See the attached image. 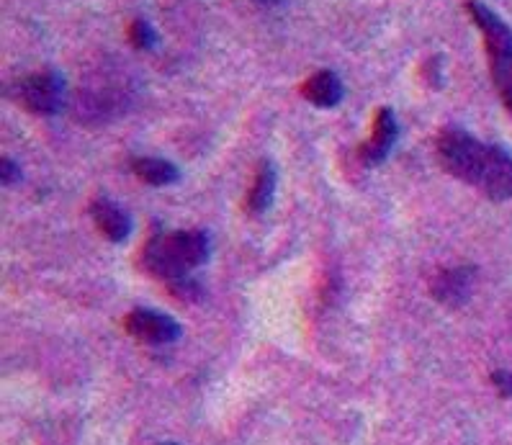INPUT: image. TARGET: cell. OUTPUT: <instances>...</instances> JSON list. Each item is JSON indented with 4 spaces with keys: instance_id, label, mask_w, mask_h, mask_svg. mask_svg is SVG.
Listing matches in <instances>:
<instances>
[{
    "instance_id": "obj_1",
    "label": "cell",
    "mask_w": 512,
    "mask_h": 445,
    "mask_svg": "<svg viewBox=\"0 0 512 445\" xmlns=\"http://www.w3.org/2000/svg\"><path fill=\"white\" fill-rule=\"evenodd\" d=\"M440 168L487 199L512 201V155L502 145L482 142L461 127H446L435 139Z\"/></svg>"
},
{
    "instance_id": "obj_2",
    "label": "cell",
    "mask_w": 512,
    "mask_h": 445,
    "mask_svg": "<svg viewBox=\"0 0 512 445\" xmlns=\"http://www.w3.org/2000/svg\"><path fill=\"white\" fill-rule=\"evenodd\" d=\"M211 255V240L201 229L157 232L142 247V268L168 286L186 281L188 273L201 268Z\"/></svg>"
},
{
    "instance_id": "obj_3",
    "label": "cell",
    "mask_w": 512,
    "mask_h": 445,
    "mask_svg": "<svg viewBox=\"0 0 512 445\" xmlns=\"http://www.w3.org/2000/svg\"><path fill=\"white\" fill-rule=\"evenodd\" d=\"M466 13L482 31L494 91L512 114V29L482 0H466Z\"/></svg>"
},
{
    "instance_id": "obj_4",
    "label": "cell",
    "mask_w": 512,
    "mask_h": 445,
    "mask_svg": "<svg viewBox=\"0 0 512 445\" xmlns=\"http://www.w3.org/2000/svg\"><path fill=\"white\" fill-rule=\"evenodd\" d=\"M13 98L34 116H57L67 103V85L57 70H39L16 83Z\"/></svg>"
},
{
    "instance_id": "obj_5",
    "label": "cell",
    "mask_w": 512,
    "mask_h": 445,
    "mask_svg": "<svg viewBox=\"0 0 512 445\" xmlns=\"http://www.w3.org/2000/svg\"><path fill=\"white\" fill-rule=\"evenodd\" d=\"M124 330L145 345H173L181 337V325L155 309H132L124 317Z\"/></svg>"
},
{
    "instance_id": "obj_6",
    "label": "cell",
    "mask_w": 512,
    "mask_h": 445,
    "mask_svg": "<svg viewBox=\"0 0 512 445\" xmlns=\"http://www.w3.org/2000/svg\"><path fill=\"white\" fill-rule=\"evenodd\" d=\"M476 281V268L474 265H451V268H440L435 273L430 291L443 307L458 309L464 307L466 301L471 299Z\"/></svg>"
},
{
    "instance_id": "obj_7",
    "label": "cell",
    "mask_w": 512,
    "mask_h": 445,
    "mask_svg": "<svg viewBox=\"0 0 512 445\" xmlns=\"http://www.w3.org/2000/svg\"><path fill=\"white\" fill-rule=\"evenodd\" d=\"M127 91L116 85H96L91 91H80L78 96V116L88 121H109L127 109Z\"/></svg>"
},
{
    "instance_id": "obj_8",
    "label": "cell",
    "mask_w": 512,
    "mask_h": 445,
    "mask_svg": "<svg viewBox=\"0 0 512 445\" xmlns=\"http://www.w3.org/2000/svg\"><path fill=\"white\" fill-rule=\"evenodd\" d=\"M399 139V124L397 116H394L392 109H379L374 116V127H371V137L366 139L358 150V157H361L366 165H381L386 157L392 155L394 145Z\"/></svg>"
},
{
    "instance_id": "obj_9",
    "label": "cell",
    "mask_w": 512,
    "mask_h": 445,
    "mask_svg": "<svg viewBox=\"0 0 512 445\" xmlns=\"http://www.w3.org/2000/svg\"><path fill=\"white\" fill-rule=\"evenodd\" d=\"M91 219L103 237L114 245L127 242L132 235V217L119 204L109 199H98L91 204Z\"/></svg>"
},
{
    "instance_id": "obj_10",
    "label": "cell",
    "mask_w": 512,
    "mask_h": 445,
    "mask_svg": "<svg viewBox=\"0 0 512 445\" xmlns=\"http://www.w3.org/2000/svg\"><path fill=\"white\" fill-rule=\"evenodd\" d=\"M276 183V165H273L271 160H263V163L258 165V170H255L253 183L247 188L245 214H250V217H263V214L273 206V199H276Z\"/></svg>"
},
{
    "instance_id": "obj_11",
    "label": "cell",
    "mask_w": 512,
    "mask_h": 445,
    "mask_svg": "<svg viewBox=\"0 0 512 445\" xmlns=\"http://www.w3.org/2000/svg\"><path fill=\"white\" fill-rule=\"evenodd\" d=\"M302 96L317 109H335L345 98V85L338 73L320 70L302 83Z\"/></svg>"
},
{
    "instance_id": "obj_12",
    "label": "cell",
    "mask_w": 512,
    "mask_h": 445,
    "mask_svg": "<svg viewBox=\"0 0 512 445\" xmlns=\"http://www.w3.org/2000/svg\"><path fill=\"white\" fill-rule=\"evenodd\" d=\"M132 170L139 181L155 188L175 186V183L181 181L178 165H173L170 160H163V157H134Z\"/></svg>"
},
{
    "instance_id": "obj_13",
    "label": "cell",
    "mask_w": 512,
    "mask_h": 445,
    "mask_svg": "<svg viewBox=\"0 0 512 445\" xmlns=\"http://www.w3.org/2000/svg\"><path fill=\"white\" fill-rule=\"evenodd\" d=\"M127 37L132 47L142 49V52H150V49L157 47V31L145 19H134L127 29Z\"/></svg>"
},
{
    "instance_id": "obj_14",
    "label": "cell",
    "mask_w": 512,
    "mask_h": 445,
    "mask_svg": "<svg viewBox=\"0 0 512 445\" xmlns=\"http://www.w3.org/2000/svg\"><path fill=\"white\" fill-rule=\"evenodd\" d=\"M0 178H3V186H16V183L24 178L21 168L13 163L11 157H3V168H0Z\"/></svg>"
},
{
    "instance_id": "obj_15",
    "label": "cell",
    "mask_w": 512,
    "mask_h": 445,
    "mask_svg": "<svg viewBox=\"0 0 512 445\" xmlns=\"http://www.w3.org/2000/svg\"><path fill=\"white\" fill-rule=\"evenodd\" d=\"M492 384H494V389L500 391L502 397L505 399H512V373L510 371H494L492 373Z\"/></svg>"
},
{
    "instance_id": "obj_16",
    "label": "cell",
    "mask_w": 512,
    "mask_h": 445,
    "mask_svg": "<svg viewBox=\"0 0 512 445\" xmlns=\"http://www.w3.org/2000/svg\"><path fill=\"white\" fill-rule=\"evenodd\" d=\"M422 75H425V80H428L433 88H438L440 85V57H433V60L425 62V70H422Z\"/></svg>"
},
{
    "instance_id": "obj_17",
    "label": "cell",
    "mask_w": 512,
    "mask_h": 445,
    "mask_svg": "<svg viewBox=\"0 0 512 445\" xmlns=\"http://www.w3.org/2000/svg\"><path fill=\"white\" fill-rule=\"evenodd\" d=\"M253 3H258V6H281L284 0H253Z\"/></svg>"
},
{
    "instance_id": "obj_18",
    "label": "cell",
    "mask_w": 512,
    "mask_h": 445,
    "mask_svg": "<svg viewBox=\"0 0 512 445\" xmlns=\"http://www.w3.org/2000/svg\"><path fill=\"white\" fill-rule=\"evenodd\" d=\"M163 445H175V443H163Z\"/></svg>"
}]
</instances>
